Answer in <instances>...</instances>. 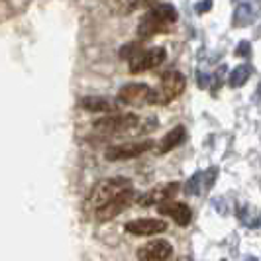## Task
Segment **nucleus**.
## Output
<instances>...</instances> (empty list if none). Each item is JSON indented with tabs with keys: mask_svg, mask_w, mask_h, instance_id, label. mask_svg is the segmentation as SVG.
<instances>
[{
	"mask_svg": "<svg viewBox=\"0 0 261 261\" xmlns=\"http://www.w3.org/2000/svg\"><path fill=\"white\" fill-rule=\"evenodd\" d=\"M187 138V130L185 126H175L171 132H167L163 138H161V144L157 147V153L163 155V153H169L171 149H175L179 144H183V140Z\"/></svg>",
	"mask_w": 261,
	"mask_h": 261,
	"instance_id": "obj_14",
	"label": "nucleus"
},
{
	"mask_svg": "<svg viewBox=\"0 0 261 261\" xmlns=\"http://www.w3.org/2000/svg\"><path fill=\"white\" fill-rule=\"evenodd\" d=\"M124 228L132 236H155L165 232L167 224L163 220H155V218H140V220H130Z\"/></svg>",
	"mask_w": 261,
	"mask_h": 261,
	"instance_id": "obj_12",
	"label": "nucleus"
},
{
	"mask_svg": "<svg viewBox=\"0 0 261 261\" xmlns=\"http://www.w3.org/2000/svg\"><path fill=\"white\" fill-rule=\"evenodd\" d=\"M134 187L130 189H126V191H122L120 195H116L108 204H105L100 210H96V214H94V218L98 220V222H106V220H112L114 216H118L120 212H124V210L130 206L132 202H134Z\"/></svg>",
	"mask_w": 261,
	"mask_h": 261,
	"instance_id": "obj_6",
	"label": "nucleus"
},
{
	"mask_svg": "<svg viewBox=\"0 0 261 261\" xmlns=\"http://www.w3.org/2000/svg\"><path fill=\"white\" fill-rule=\"evenodd\" d=\"M202 179V173H196V175H193L191 179H189V183H187V187H185V193L187 195H196L198 191H200V187H198V181Z\"/></svg>",
	"mask_w": 261,
	"mask_h": 261,
	"instance_id": "obj_18",
	"label": "nucleus"
},
{
	"mask_svg": "<svg viewBox=\"0 0 261 261\" xmlns=\"http://www.w3.org/2000/svg\"><path fill=\"white\" fill-rule=\"evenodd\" d=\"M157 0H136V8H151Z\"/></svg>",
	"mask_w": 261,
	"mask_h": 261,
	"instance_id": "obj_22",
	"label": "nucleus"
},
{
	"mask_svg": "<svg viewBox=\"0 0 261 261\" xmlns=\"http://www.w3.org/2000/svg\"><path fill=\"white\" fill-rule=\"evenodd\" d=\"M187 87V79L179 71H167L161 75L159 89H153L149 94V105H169L171 100L179 98Z\"/></svg>",
	"mask_w": 261,
	"mask_h": 261,
	"instance_id": "obj_3",
	"label": "nucleus"
},
{
	"mask_svg": "<svg viewBox=\"0 0 261 261\" xmlns=\"http://www.w3.org/2000/svg\"><path fill=\"white\" fill-rule=\"evenodd\" d=\"M249 77H251V67L240 65V67H236L234 71L230 73L228 83H230V87H232V89H240V87H244V85L248 83Z\"/></svg>",
	"mask_w": 261,
	"mask_h": 261,
	"instance_id": "obj_15",
	"label": "nucleus"
},
{
	"mask_svg": "<svg viewBox=\"0 0 261 261\" xmlns=\"http://www.w3.org/2000/svg\"><path fill=\"white\" fill-rule=\"evenodd\" d=\"M165 49L163 47H153V49H140L130 59V73H144L149 69H155L165 61Z\"/></svg>",
	"mask_w": 261,
	"mask_h": 261,
	"instance_id": "obj_5",
	"label": "nucleus"
},
{
	"mask_svg": "<svg viewBox=\"0 0 261 261\" xmlns=\"http://www.w3.org/2000/svg\"><path fill=\"white\" fill-rule=\"evenodd\" d=\"M79 106L89 112H116L118 110V102L105 96H85L79 100Z\"/></svg>",
	"mask_w": 261,
	"mask_h": 261,
	"instance_id": "obj_13",
	"label": "nucleus"
},
{
	"mask_svg": "<svg viewBox=\"0 0 261 261\" xmlns=\"http://www.w3.org/2000/svg\"><path fill=\"white\" fill-rule=\"evenodd\" d=\"M210 8H212V0H200V2H196V4H195V10L198 14L208 12Z\"/></svg>",
	"mask_w": 261,
	"mask_h": 261,
	"instance_id": "obj_21",
	"label": "nucleus"
},
{
	"mask_svg": "<svg viewBox=\"0 0 261 261\" xmlns=\"http://www.w3.org/2000/svg\"><path fill=\"white\" fill-rule=\"evenodd\" d=\"M216 175H218V169H216V167H210V169L202 175V177L206 179V181H204V185H206L204 189H206V191H210V189H212V185H214V181H216Z\"/></svg>",
	"mask_w": 261,
	"mask_h": 261,
	"instance_id": "obj_19",
	"label": "nucleus"
},
{
	"mask_svg": "<svg viewBox=\"0 0 261 261\" xmlns=\"http://www.w3.org/2000/svg\"><path fill=\"white\" fill-rule=\"evenodd\" d=\"M157 212L159 214H165V216H171L179 226H189L191 220H193V212L191 208L185 204V202H177V200H165L161 204H157Z\"/></svg>",
	"mask_w": 261,
	"mask_h": 261,
	"instance_id": "obj_10",
	"label": "nucleus"
},
{
	"mask_svg": "<svg viewBox=\"0 0 261 261\" xmlns=\"http://www.w3.org/2000/svg\"><path fill=\"white\" fill-rule=\"evenodd\" d=\"M257 12H251V4H240L234 12V26H246L255 20Z\"/></svg>",
	"mask_w": 261,
	"mask_h": 261,
	"instance_id": "obj_16",
	"label": "nucleus"
},
{
	"mask_svg": "<svg viewBox=\"0 0 261 261\" xmlns=\"http://www.w3.org/2000/svg\"><path fill=\"white\" fill-rule=\"evenodd\" d=\"M136 255L145 261H165L173 255V246L167 240H151L138 249Z\"/></svg>",
	"mask_w": 261,
	"mask_h": 261,
	"instance_id": "obj_8",
	"label": "nucleus"
},
{
	"mask_svg": "<svg viewBox=\"0 0 261 261\" xmlns=\"http://www.w3.org/2000/svg\"><path fill=\"white\" fill-rule=\"evenodd\" d=\"M153 140H142V142H130V144H120L112 145L106 149V159L108 161H120V159H132V157H138L149 151L153 147Z\"/></svg>",
	"mask_w": 261,
	"mask_h": 261,
	"instance_id": "obj_7",
	"label": "nucleus"
},
{
	"mask_svg": "<svg viewBox=\"0 0 261 261\" xmlns=\"http://www.w3.org/2000/svg\"><path fill=\"white\" fill-rule=\"evenodd\" d=\"M149 94H151V89L147 85H144V83H130V85L120 89L118 102H124V105H144V102H149Z\"/></svg>",
	"mask_w": 261,
	"mask_h": 261,
	"instance_id": "obj_9",
	"label": "nucleus"
},
{
	"mask_svg": "<svg viewBox=\"0 0 261 261\" xmlns=\"http://www.w3.org/2000/svg\"><path fill=\"white\" fill-rule=\"evenodd\" d=\"M138 126H140V118L136 114H114V116L96 120L92 128L100 136H118V134L134 130Z\"/></svg>",
	"mask_w": 261,
	"mask_h": 261,
	"instance_id": "obj_4",
	"label": "nucleus"
},
{
	"mask_svg": "<svg viewBox=\"0 0 261 261\" xmlns=\"http://www.w3.org/2000/svg\"><path fill=\"white\" fill-rule=\"evenodd\" d=\"M132 181L124 179V177H114V179H105L100 183L94 185V189L91 191L89 198L85 200V212L89 216H94L96 210H100L105 204H108L116 195H120L122 191L130 189Z\"/></svg>",
	"mask_w": 261,
	"mask_h": 261,
	"instance_id": "obj_2",
	"label": "nucleus"
},
{
	"mask_svg": "<svg viewBox=\"0 0 261 261\" xmlns=\"http://www.w3.org/2000/svg\"><path fill=\"white\" fill-rule=\"evenodd\" d=\"M236 55H240V57H249V55H251V45H249L248 41H240V45H238V49H236Z\"/></svg>",
	"mask_w": 261,
	"mask_h": 261,
	"instance_id": "obj_20",
	"label": "nucleus"
},
{
	"mask_svg": "<svg viewBox=\"0 0 261 261\" xmlns=\"http://www.w3.org/2000/svg\"><path fill=\"white\" fill-rule=\"evenodd\" d=\"M177 18L179 14L173 4H155L142 16L138 24V36L140 39H149L157 34L169 32V28L177 22Z\"/></svg>",
	"mask_w": 261,
	"mask_h": 261,
	"instance_id": "obj_1",
	"label": "nucleus"
},
{
	"mask_svg": "<svg viewBox=\"0 0 261 261\" xmlns=\"http://www.w3.org/2000/svg\"><path fill=\"white\" fill-rule=\"evenodd\" d=\"M140 49H142V43H128V45H124V47L120 49V57L130 61L132 57L140 51Z\"/></svg>",
	"mask_w": 261,
	"mask_h": 261,
	"instance_id": "obj_17",
	"label": "nucleus"
},
{
	"mask_svg": "<svg viewBox=\"0 0 261 261\" xmlns=\"http://www.w3.org/2000/svg\"><path fill=\"white\" fill-rule=\"evenodd\" d=\"M177 193H179V183H165L155 187V189H151V191H147L145 195L138 198V202L142 206H153V204H161V202L173 198Z\"/></svg>",
	"mask_w": 261,
	"mask_h": 261,
	"instance_id": "obj_11",
	"label": "nucleus"
},
{
	"mask_svg": "<svg viewBox=\"0 0 261 261\" xmlns=\"http://www.w3.org/2000/svg\"><path fill=\"white\" fill-rule=\"evenodd\" d=\"M253 226H261V218H259V222H255V224H253Z\"/></svg>",
	"mask_w": 261,
	"mask_h": 261,
	"instance_id": "obj_23",
	"label": "nucleus"
}]
</instances>
